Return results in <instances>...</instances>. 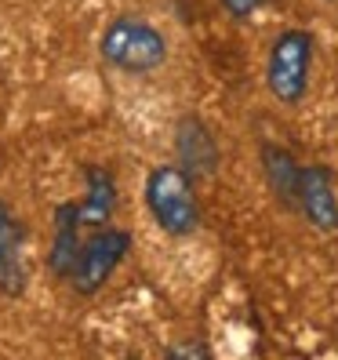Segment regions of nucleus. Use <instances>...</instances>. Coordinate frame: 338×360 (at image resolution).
I'll use <instances>...</instances> for the list:
<instances>
[{
	"instance_id": "obj_1",
	"label": "nucleus",
	"mask_w": 338,
	"mask_h": 360,
	"mask_svg": "<svg viewBox=\"0 0 338 360\" xmlns=\"http://www.w3.org/2000/svg\"><path fill=\"white\" fill-rule=\"evenodd\" d=\"M145 207L167 237H189L200 226L197 182L178 164H157L145 175Z\"/></svg>"
},
{
	"instance_id": "obj_2",
	"label": "nucleus",
	"mask_w": 338,
	"mask_h": 360,
	"mask_svg": "<svg viewBox=\"0 0 338 360\" xmlns=\"http://www.w3.org/2000/svg\"><path fill=\"white\" fill-rule=\"evenodd\" d=\"M98 51L113 70L142 77V73L160 70L167 62V40L157 26L142 22V18H131V15H120L105 26Z\"/></svg>"
},
{
	"instance_id": "obj_3",
	"label": "nucleus",
	"mask_w": 338,
	"mask_h": 360,
	"mask_svg": "<svg viewBox=\"0 0 338 360\" xmlns=\"http://www.w3.org/2000/svg\"><path fill=\"white\" fill-rule=\"evenodd\" d=\"M316 40L309 30H284L266 58V88L280 105H299L309 91Z\"/></svg>"
},
{
	"instance_id": "obj_4",
	"label": "nucleus",
	"mask_w": 338,
	"mask_h": 360,
	"mask_svg": "<svg viewBox=\"0 0 338 360\" xmlns=\"http://www.w3.org/2000/svg\"><path fill=\"white\" fill-rule=\"evenodd\" d=\"M131 251V233L117 226H98L88 240H80L77 262L70 269V288L77 295H95L105 288V281L117 273V266L128 259Z\"/></svg>"
},
{
	"instance_id": "obj_5",
	"label": "nucleus",
	"mask_w": 338,
	"mask_h": 360,
	"mask_svg": "<svg viewBox=\"0 0 338 360\" xmlns=\"http://www.w3.org/2000/svg\"><path fill=\"white\" fill-rule=\"evenodd\" d=\"M291 207L320 233H338V189L327 167L320 164H299V182H294Z\"/></svg>"
},
{
	"instance_id": "obj_6",
	"label": "nucleus",
	"mask_w": 338,
	"mask_h": 360,
	"mask_svg": "<svg viewBox=\"0 0 338 360\" xmlns=\"http://www.w3.org/2000/svg\"><path fill=\"white\" fill-rule=\"evenodd\" d=\"M175 153H178V167L189 175V179H211L219 172V160H222V150L211 128L200 120V117H182L178 128H175Z\"/></svg>"
},
{
	"instance_id": "obj_7",
	"label": "nucleus",
	"mask_w": 338,
	"mask_h": 360,
	"mask_svg": "<svg viewBox=\"0 0 338 360\" xmlns=\"http://www.w3.org/2000/svg\"><path fill=\"white\" fill-rule=\"evenodd\" d=\"M22 222L15 211L0 200V291L18 295L26 288V266H22Z\"/></svg>"
},
{
	"instance_id": "obj_8",
	"label": "nucleus",
	"mask_w": 338,
	"mask_h": 360,
	"mask_svg": "<svg viewBox=\"0 0 338 360\" xmlns=\"http://www.w3.org/2000/svg\"><path fill=\"white\" fill-rule=\"evenodd\" d=\"M80 207L77 204H58L55 211V244H51V255H48V266L55 277L66 281L70 269L77 262V251H80Z\"/></svg>"
},
{
	"instance_id": "obj_9",
	"label": "nucleus",
	"mask_w": 338,
	"mask_h": 360,
	"mask_svg": "<svg viewBox=\"0 0 338 360\" xmlns=\"http://www.w3.org/2000/svg\"><path fill=\"white\" fill-rule=\"evenodd\" d=\"M84 182H88V197L80 207V222L84 226H105L117 211V179L105 172V167H84Z\"/></svg>"
},
{
	"instance_id": "obj_10",
	"label": "nucleus",
	"mask_w": 338,
	"mask_h": 360,
	"mask_svg": "<svg viewBox=\"0 0 338 360\" xmlns=\"http://www.w3.org/2000/svg\"><path fill=\"white\" fill-rule=\"evenodd\" d=\"M262 172H266L269 189L291 207L294 182H299V160H294L287 150H280V146H262Z\"/></svg>"
},
{
	"instance_id": "obj_11",
	"label": "nucleus",
	"mask_w": 338,
	"mask_h": 360,
	"mask_svg": "<svg viewBox=\"0 0 338 360\" xmlns=\"http://www.w3.org/2000/svg\"><path fill=\"white\" fill-rule=\"evenodd\" d=\"M269 4V0H222V8H226V15H233V18H251V15H259L262 8Z\"/></svg>"
},
{
	"instance_id": "obj_12",
	"label": "nucleus",
	"mask_w": 338,
	"mask_h": 360,
	"mask_svg": "<svg viewBox=\"0 0 338 360\" xmlns=\"http://www.w3.org/2000/svg\"><path fill=\"white\" fill-rule=\"evenodd\" d=\"M164 356H171V360H178V356H211V349L207 346H200V342H193V346H171V349H167Z\"/></svg>"
},
{
	"instance_id": "obj_13",
	"label": "nucleus",
	"mask_w": 338,
	"mask_h": 360,
	"mask_svg": "<svg viewBox=\"0 0 338 360\" xmlns=\"http://www.w3.org/2000/svg\"><path fill=\"white\" fill-rule=\"evenodd\" d=\"M331 4H338V0H331Z\"/></svg>"
}]
</instances>
